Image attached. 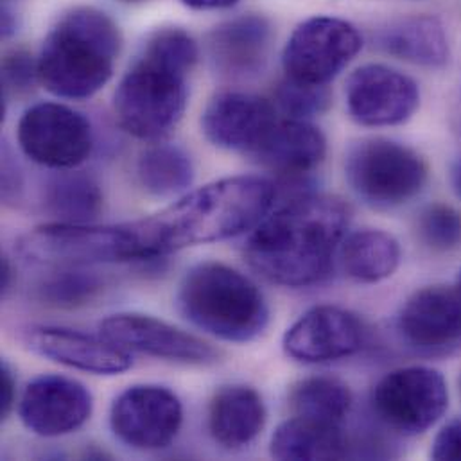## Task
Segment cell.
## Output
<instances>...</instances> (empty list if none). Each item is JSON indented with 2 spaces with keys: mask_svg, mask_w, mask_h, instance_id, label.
Instances as JSON below:
<instances>
[{
  "mask_svg": "<svg viewBox=\"0 0 461 461\" xmlns=\"http://www.w3.org/2000/svg\"><path fill=\"white\" fill-rule=\"evenodd\" d=\"M350 207L330 194L300 193L249 233L244 255L269 282L307 287L321 282L347 237Z\"/></svg>",
  "mask_w": 461,
  "mask_h": 461,
  "instance_id": "1",
  "label": "cell"
},
{
  "mask_svg": "<svg viewBox=\"0 0 461 461\" xmlns=\"http://www.w3.org/2000/svg\"><path fill=\"white\" fill-rule=\"evenodd\" d=\"M276 185L262 176H229L185 193L158 214L133 221L140 260L253 230L275 207Z\"/></svg>",
  "mask_w": 461,
  "mask_h": 461,
  "instance_id": "2",
  "label": "cell"
},
{
  "mask_svg": "<svg viewBox=\"0 0 461 461\" xmlns=\"http://www.w3.org/2000/svg\"><path fill=\"white\" fill-rule=\"evenodd\" d=\"M198 56V43L184 29L157 31L115 90L119 126L140 140L167 135L185 112L187 77Z\"/></svg>",
  "mask_w": 461,
  "mask_h": 461,
  "instance_id": "3",
  "label": "cell"
},
{
  "mask_svg": "<svg viewBox=\"0 0 461 461\" xmlns=\"http://www.w3.org/2000/svg\"><path fill=\"white\" fill-rule=\"evenodd\" d=\"M121 47V31L104 11L74 7L43 41L38 81L59 99H90L112 79Z\"/></svg>",
  "mask_w": 461,
  "mask_h": 461,
  "instance_id": "4",
  "label": "cell"
},
{
  "mask_svg": "<svg viewBox=\"0 0 461 461\" xmlns=\"http://www.w3.org/2000/svg\"><path fill=\"white\" fill-rule=\"evenodd\" d=\"M176 305L200 330L230 343L258 338L269 321V307L253 280L221 262H202L180 282Z\"/></svg>",
  "mask_w": 461,
  "mask_h": 461,
  "instance_id": "5",
  "label": "cell"
},
{
  "mask_svg": "<svg viewBox=\"0 0 461 461\" xmlns=\"http://www.w3.org/2000/svg\"><path fill=\"white\" fill-rule=\"evenodd\" d=\"M345 178L372 209L390 211L415 200L428 184V166L411 148L390 139H363L345 157Z\"/></svg>",
  "mask_w": 461,
  "mask_h": 461,
  "instance_id": "6",
  "label": "cell"
},
{
  "mask_svg": "<svg viewBox=\"0 0 461 461\" xmlns=\"http://www.w3.org/2000/svg\"><path fill=\"white\" fill-rule=\"evenodd\" d=\"M18 251L32 264L54 267L140 260L131 223L99 227L52 221L25 233L18 242Z\"/></svg>",
  "mask_w": 461,
  "mask_h": 461,
  "instance_id": "7",
  "label": "cell"
},
{
  "mask_svg": "<svg viewBox=\"0 0 461 461\" xmlns=\"http://www.w3.org/2000/svg\"><path fill=\"white\" fill-rule=\"evenodd\" d=\"M374 415L388 429L417 437L431 429L449 406L444 375L428 366H406L386 374L372 390Z\"/></svg>",
  "mask_w": 461,
  "mask_h": 461,
  "instance_id": "8",
  "label": "cell"
},
{
  "mask_svg": "<svg viewBox=\"0 0 461 461\" xmlns=\"http://www.w3.org/2000/svg\"><path fill=\"white\" fill-rule=\"evenodd\" d=\"M16 139L29 160L52 171L79 167L94 149L90 121L67 104L49 101L22 113Z\"/></svg>",
  "mask_w": 461,
  "mask_h": 461,
  "instance_id": "9",
  "label": "cell"
},
{
  "mask_svg": "<svg viewBox=\"0 0 461 461\" xmlns=\"http://www.w3.org/2000/svg\"><path fill=\"white\" fill-rule=\"evenodd\" d=\"M359 31L338 16L303 20L282 50L285 77L327 86L361 50Z\"/></svg>",
  "mask_w": 461,
  "mask_h": 461,
  "instance_id": "10",
  "label": "cell"
},
{
  "mask_svg": "<svg viewBox=\"0 0 461 461\" xmlns=\"http://www.w3.org/2000/svg\"><path fill=\"white\" fill-rule=\"evenodd\" d=\"M184 424V406L175 392L158 384H135L112 404L110 428L128 447L158 451L169 447Z\"/></svg>",
  "mask_w": 461,
  "mask_h": 461,
  "instance_id": "11",
  "label": "cell"
},
{
  "mask_svg": "<svg viewBox=\"0 0 461 461\" xmlns=\"http://www.w3.org/2000/svg\"><path fill=\"white\" fill-rule=\"evenodd\" d=\"M345 103L350 119L361 126H399L419 110L420 88L413 77L397 68L368 63L350 74Z\"/></svg>",
  "mask_w": 461,
  "mask_h": 461,
  "instance_id": "12",
  "label": "cell"
},
{
  "mask_svg": "<svg viewBox=\"0 0 461 461\" xmlns=\"http://www.w3.org/2000/svg\"><path fill=\"white\" fill-rule=\"evenodd\" d=\"M401 339L417 354L446 357L461 348V293L429 285L413 293L397 318Z\"/></svg>",
  "mask_w": 461,
  "mask_h": 461,
  "instance_id": "13",
  "label": "cell"
},
{
  "mask_svg": "<svg viewBox=\"0 0 461 461\" xmlns=\"http://www.w3.org/2000/svg\"><path fill=\"white\" fill-rule=\"evenodd\" d=\"M99 334L128 352L166 361L211 365L220 359V352L202 338L149 314H112L99 323Z\"/></svg>",
  "mask_w": 461,
  "mask_h": 461,
  "instance_id": "14",
  "label": "cell"
},
{
  "mask_svg": "<svg viewBox=\"0 0 461 461\" xmlns=\"http://www.w3.org/2000/svg\"><path fill=\"white\" fill-rule=\"evenodd\" d=\"M92 410L94 399L88 388L65 375L32 379L18 401V417L23 428L45 438L77 431L90 420Z\"/></svg>",
  "mask_w": 461,
  "mask_h": 461,
  "instance_id": "15",
  "label": "cell"
},
{
  "mask_svg": "<svg viewBox=\"0 0 461 461\" xmlns=\"http://www.w3.org/2000/svg\"><path fill=\"white\" fill-rule=\"evenodd\" d=\"M363 323L338 305H316L303 312L284 334V352L307 365L339 361L361 350Z\"/></svg>",
  "mask_w": 461,
  "mask_h": 461,
  "instance_id": "16",
  "label": "cell"
},
{
  "mask_svg": "<svg viewBox=\"0 0 461 461\" xmlns=\"http://www.w3.org/2000/svg\"><path fill=\"white\" fill-rule=\"evenodd\" d=\"M20 338L32 354L94 375H119L133 365L130 352L104 336L58 325H29Z\"/></svg>",
  "mask_w": 461,
  "mask_h": 461,
  "instance_id": "17",
  "label": "cell"
},
{
  "mask_svg": "<svg viewBox=\"0 0 461 461\" xmlns=\"http://www.w3.org/2000/svg\"><path fill=\"white\" fill-rule=\"evenodd\" d=\"M276 122V110L267 99L244 92H223L207 104L202 131L220 149L251 155Z\"/></svg>",
  "mask_w": 461,
  "mask_h": 461,
  "instance_id": "18",
  "label": "cell"
},
{
  "mask_svg": "<svg viewBox=\"0 0 461 461\" xmlns=\"http://www.w3.org/2000/svg\"><path fill=\"white\" fill-rule=\"evenodd\" d=\"M271 38L273 31L267 18L260 14L237 16L211 32V61L225 76L257 74L266 65Z\"/></svg>",
  "mask_w": 461,
  "mask_h": 461,
  "instance_id": "19",
  "label": "cell"
},
{
  "mask_svg": "<svg viewBox=\"0 0 461 461\" xmlns=\"http://www.w3.org/2000/svg\"><path fill=\"white\" fill-rule=\"evenodd\" d=\"M327 155L323 131L309 121H278L251 157L266 169L298 178L316 169Z\"/></svg>",
  "mask_w": 461,
  "mask_h": 461,
  "instance_id": "20",
  "label": "cell"
},
{
  "mask_svg": "<svg viewBox=\"0 0 461 461\" xmlns=\"http://www.w3.org/2000/svg\"><path fill=\"white\" fill-rule=\"evenodd\" d=\"M207 424L216 444L229 451L242 449L264 429L266 406L249 386H223L211 401Z\"/></svg>",
  "mask_w": 461,
  "mask_h": 461,
  "instance_id": "21",
  "label": "cell"
},
{
  "mask_svg": "<svg viewBox=\"0 0 461 461\" xmlns=\"http://www.w3.org/2000/svg\"><path fill=\"white\" fill-rule=\"evenodd\" d=\"M386 54L426 68H442L449 61V40L444 23L431 14H415L392 22L377 34Z\"/></svg>",
  "mask_w": 461,
  "mask_h": 461,
  "instance_id": "22",
  "label": "cell"
},
{
  "mask_svg": "<svg viewBox=\"0 0 461 461\" xmlns=\"http://www.w3.org/2000/svg\"><path fill=\"white\" fill-rule=\"evenodd\" d=\"M269 451L276 460H343L350 455V444L343 424L293 415L275 429Z\"/></svg>",
  "mask_w": 461,
  "mask_h": 461,
  "instance_id": "23",
  "label": "cell"
},
{
  "mask_svg": "<svg viewBox=\"0 0 461 461\" xmlns=\"http://www.w3.org/2000/svg\"><path fill=\"white\" fill-rule=\"evenodd\" d=\"M339 260L345 273L363 284H377L390 278L401 264V244L384 230L363 229L348 233L339 246Z\"/></svg>",
  "mask_w": 461,
  "mask_h": 461,
  "instance_id": "24",
  "label": "cell"
},
{
  "mask_svg": "<svg viewBox=\"0 0 461 461\" xmlns=\"http://www.w3.org/2000/svg\"><path fill=\"white\" fill-rule=\"evenodd\" d=\"M45 211L61 223H94L103 209L99 184L74 169L50 175L41 187Z\"/></svg>",
  "mask_w": 461,
  "mask_h": 461,
  "instance_id": "25",
  "label": "cell"
},
{
  "mask_svg": "<svg viewBox=\"0 0 461 461\" xmlns=\"http://www.w3.org/2000/svg\"><path fill=\"white\" fill-rule=\"evenodd\" d=\"M137 176L144 191L157 198L185 194L194 182V164L189 153L176 144H153L137 162Z\"/></svg>",
  "mask_w": 461,
  "mask_h": 461,
  "instance_id": "26",
  "label": "cell"
},
{
  "mask_svg": "<svg viewBox=\"0 0 461 461\" xmlns=\"http://www.w3.org/2000/svg\"><path fill=\"white\" fill-rule=\"evenodd\" d=\"M352 402L350 388L334 377H307L289 392L293 415L330 424H343Z\"/></svg>",
  "mask_w": 461,
  "mask_h": 461,
  "instance_id": "27",
  "label": "cell"
},
{
  "mask_svg": "<svg viewBox=\"0 0 461 461\" xmlns=\"http://www.w3.org/2000/svg\"><path fill=\"white\" fill-rule=\"evenodd\" d=\"M103 289L101 278L81 267H61L38 285V296L56 307L85 305Z\"/></svg>",
  "mask_w": 461,
  "mask_h": 461,
  "instance_id": "28",
  "label": "cell"
},
{
  "mask_svg": "<svg viewBox=\"0 0 461 461\" xmlns=\"http://www.w3.org/2000/svg\"><path fill=\"white\" fill-rule=\"evenodd\" d=\"M330 90L323 85H309L285 77L276 92L275 103L287 119L309 121L330 106Z\"/></svg>",
  "mask_w": 461,
  "mask_h": 461,
  "instance_id": "29",
  "label": "cell"
},
{
  "mask_svg": "<svg viewBox=\"0 0 461 461\" xmlns=\"http://www.w3.org/2000/svg\"><path fill=\"white\" fill-rule=\"evenodd\" d=\"M417 231L429 249L453 251L461 246V214L451 205L433 203L420 212Z\"/></svg>",
  "mask_w": 461,
  "mask_h": 461,
  "instance_id": "30",
  "label": "cell"
},
{
  "mask_svg": "<svg viewBox=\"0 0 461 461\" xmlns=\"http://www.w3.org/2000/svg\"><path fill=\"white\" fill-rule=\"evenodd\" d=\"M38 79V61L25 50H13L2 63L4 95L7 92H27Z\"/></svg>",
  "mask_w": 461,
  "mask_h": 461,
  "instance_id": "31",
  "label": "cell"
},
{
  "mask_svg": "<svg viewBox=\"0 0 461 461\" xmlns=\"http://www.w3.org/2000/svg\"><path fill=\"white\" fill-rule=\"evenodd\" d=\"M431 456L435 460H461V420L447 424L437 435Z\"/></svg>",
  "mask_w": 461,
  "mask_h": 461,
  "instance_id": "32",
  "label": "cell"
},
{
  "mask_svg": "<svg viewBox=\"0 0 461 461\" xmlns=\"http://www.w3.org/2000/svg\"><path fill=\"white\" fill-rule=\"evenodd\" d=\"M14 399H16V381L13 368L4 361L0 365V419L5 420L13 408H14Z\"/></svg>",
  "mask_w": 461,
  "mask_h": 461,
  "instance_id": "33",
  "label": "cell"
},
{
  "mask_svg": "<svg viewBox=\"0 0 461 461\" xmlns=\"http://www.w3.org/2000/svg\"><path fill=\"white\" fill-rule=\"evenodd\" d=\"M20 189H22V178H20L18 167L11 160L9 149L4 148V153H2V196H4V200H7V202L13 200Z\"/></svg>",
  "mask_w": 461,
  "mask_h": 461,
  "instance_id": "34",
  "label": "cell"
},
{
  "mask_svg": "<svg viewBox=\"0 0 461 461\" xmlns=\"http://www.w3.org/2000/svg\"><path fill=\"white\" fill-rule=\"evenodd\" d=\"M184 5L198 11H212V9H227L235 5L239 0H180Z\"/></svg>",
  "mask_w": 461,
  "mask_h": 461,
  "instance_id": "35",
  "label": "cell"
},
{
  "mask_svg": "<svg viewBox=\"0 0 461 461\" xmlns=\"http://www.w3.org/2000/svg\"><path fill=\"white\" fill-rule=\"evenodd\" d=\"M0 289H2V294L5 296L7 291H9V285H11V264L5 257H2V269H0Z\"/></svg>",
  "mask_w": 461,
  "mask_h": 461,
  "instance_id": "36",
  "label": "cell"
},
{
  "mask_svg": "<svg viewBox=\"0 0 461 461\" xmlns=\"http://www.w3.org/2000/svg\"><path fill=\"white\" fill-rule=\"evenodd\" d=\"M453 185H455L456 194L461 198V162L456 164V167H455V171H453Z\"/></svg>",
  "mask_w": 461,
  "mask_h": 461,
  "instance_id": "37",
  "label": "cell"
},
{
  "mask_svg": "<svg viewBox=\"0 0 461 461\" xmlns=\"http://www.w3.org/2000/svg\"><path fill=\"white\" fill-rule=\"evenodd\" d=\"M122 2H130V4H135V2H144V0H122Z\"/></svg>",
  "mask_w": 461,
  "mask_h": 461,
  "instance_id": "38",
  "label": "cell"
},
{
  "mask_svg": "<svg viewBox=\"0 0 461 461\" xmlns=\"http://www.w3.org/2000/svg\"><path fill=\"white\" fill-rule=\"evenodd\" d=\"M458 291L461 293V271H460V276H458Z\"/></svg>",
  "mask_w": 461,
  "mask_h": 461,
  "instance_id": "39",
  "label": "cell"
},
{
  "mask_svg": "<svg viewBox=\"0 0 461 461\" xmlns=\"http://www.w3.org/2000/svg\"><path fill=\"white\" fill-rule=\"evenodd\" d=\"M460 390H461V379H460Z\"/></svg>",
  "mask_w": 461,
  "mask_h": 461,
  "instance_id": "40",
  "label": "cell"
}]
</instances>
